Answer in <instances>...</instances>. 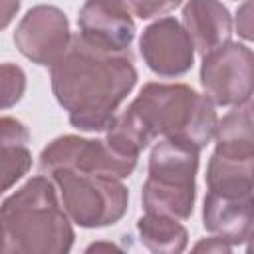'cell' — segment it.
I'll return each instance as SVG.
<instances>
[{"mask_svg":"<svg viewBox=\"0 0 254 254\" xmlns=\"http://www.w3.org/2000/svg\"><path fill=\"white\" fill-rule=\"evenodd\" d=\"M129 10H133L135 16L141 20H151L157 16H163L183 4V0H125Z\"/></svg>","mask_w":254,"mask_h":254,"instance_id":"cell-18","label":"cell"},{"mask_svg":"<svg viewBox=\"0 0 254 254\" xmlns=\"http://www.w3.org/2000/svg\"><path fill=\"white\" fill-rule=\"evenodd\" d=\"M52 91L69 123L87 133L105 131L133 91L137 69L131 52H107L71 36L67 50L50 65Z\"/></svg>","mask_w":254,"mask_h":254,"instance_id":"cell-1","label":"cell"},{"mask_svg":"<svg viewBox=\"0 0 254 254\" xmlns=\"http://www.w3.org/2000/svg\"><path fill=\"white\" fill-rule=\"evenodd\" d=\"M254 155H228L214 151L206 167L208 192L220 196H252Z\"/></svg>","mask_w":254,"mask_h":254,"instance_id":"cell-14","label":"cell"},{"mask_svg":"<svg viewBox=\"0 0 254 254\" xmlns=\"http://www.w3.org/2000/svg\"><path fill=\"white\" fill-rule=\"evenodd\" d=\"M20 10V0H0V32L10 26Z\"/></svg>","mask_w":254,"mask_h":254,"instance_id":"cell-20","label":"cell"},{"mask_svg":"<svg viewBox=\"0 0 254 254\" xmlns=\"http://www.w3.org/2000/svg\"><path fill=\"white\" fill-rule=\"evenodd\" d=\"M252 196H220L206 192L202 224L210 234L226 240L228 244H242L252 234Z\"/></svg>","mask_w":254,"mask_h":254,"instance_id":"cell-11","label":"cell"},{"mask_svg":"<svg viewBox=\"0 0 254 254\" xmlns=\"http://www.w3.org/2000/svg\"><path fill=\"white\" fill-rule=\"evenodd\" d=\"M137 167V157L115 151L107 141L64 135L54 139L40 153V173L50 175L58 169L109 175L117 179L129 177Z\"/></svg>","mask_w":254,"mask_h":254,"instance_id":"cell-6","label":"cell"},{"mask_svg":"<svg viewBox=\"0 0 254 254\" xmlns=\"http://www.w3.org/2000/svg\"><path fill=\"white\" fill-rule=\"evenodd\" d=\"M139 50L147 67L161 77H179L194 64V46L175 18H161L147 26Z\"/></svg>","mask_w":254,"mask_h":254,"instance_id":"cell-9","label":"cell"},{"mask_svg":"<svg viewBox=\"0 0 254 254\" xmlns=\"http://www.w3.org/2000/svg\"><path fill=\"white\" fill-rule=\"evenodd\" d=\"M216 149L228 155H254V139H252V105L250 101L234 105L218 123L214 131Z\"/></svg>","mask_w":254,"mask_h":254,"instance_id":"cell-15","label":"cell"},{"mask_svg":"<svg viewBox=\"0 0 254 254\" xmlns=\"http://www.w3.org/2000/svg\"><path fill=\"white\" fill-rule=\"evenodd\" d=\"M198 149L171 139H161L149 155V177L141 200L145 212L187 220L196 198Z\"/></svg>","mask_w":254,"mask_h":254,"instance_id":"cell-4","label":"cell"},{"mask_svg":"<svg viewBox=\"0 0 254 254\" xmlns=\"http://www.w3.org/2000/svg\"><path fill=\"white\" fill-rule=\"evenodd\" d=\"M32 167L30 131L16 117H0V196Z\"/></svg>","mask_w":254,"mask_h":254,"instance_id":"cell-13","label":"cell"},{"mask_svg":"<svg viewBox=\"0 0 254 254\" xmlns=\"http://www.w3.org/2000/svg\"><path fill=\"white\" fill-rule=\"evenodd\" d=\"M99 248H107V250H117L113 244H91L89 248H87V252H91V250H99Z\"/></svg>","mask_w":254,"mask_h":254,"instance_id":"cell-22","label":"cell"},{"mask_svg":"<svg viewBox=\"0 0 254 254\" xmlns=\"http://www.w3.org/2000/svg\"><path fill=\"white\" fill-rule=\"evenodd\" d=\"M26 91V73L16 64H0V111L14 107Z\"/></svg>","mask_w":254,"mask_h":254,"instance_id":"cell-17","label":"cell"},{"mask_svg":"<svg viewBox=\"0 0 254 254\" xmlns=\"http://www.w3.org/2000/svg\"><path fill=\"white\" fill-rule=\"evenodd\" d=\"M183 28L189 34L194 52L206 56L230 42L232 18L226 6L218 0H187L183 6Z\"/></svg>","mask_w":254,"mask_h":254,"instance_id":"cell-12","label":"cell"},{"mask_svg":"<svg viewBox=\"0 0 254 254\" xmlns=\"http://www.w3.org/2000/svg\"><path fill=\"white\" fill-rule=\"evenodd\" d=\"M0 228L2 252L64 254L75 238L48 175L32 177L0 204Z\"/></svg>","mask_w":254,"mask_h":254,"instance_id":"cell-3","label":"cell"},{"mask_svg":"<svg viewBox=\"0 0 254 254\" xmlns=\"http://www.w3.org/2000/svg\"><path fill=\"white\" fill-rule=\"evenodd\" d=\"M236 30L244 40L252 38V26H250V0L244 2V6L238 10V18H236Z\"/></svg>","mask_w":254,"mask_h":254,"instance_id":"cell-21","label":"cell"},{"mask_svg":"<svg viewBox=\"0 0 254 254\" xmlns=\"http://www.w3.org/2000/svg\"><path fill=\"white\" fill-rule=\"evenodd\" d=\"M77 24L87 44L107 52H129L137 32L125 0H85Z\"/></svg>","mask_w":254,"mask_h":254,"instance_id":"cell-10","label":"cell"},{"mask_svg":"<svg viewBox=\"0 0 254 254\" xmlns=\"http://www.w3.org/2000/svg\"><path fill=\"white\" fill-rule=\"evenodd\" d=\"M232 250V244H228L226 240L218 238V236H210L206 240H200L198 244H194V252H216V254H226Z\"/></svg>","mask_w":254,"mask_h":254,"instance_id":"cell-19","label":"cell"},{"mask_svg":"<svg viewBox=\"0 0 254 254\" xmlns=\"http://www.w3.org/2000/svg\"><path fill=\"white\" fill-rule=\"evenodd\" d=\"M137 232L139 240L145 248L151 252H163V254H177L187 248V228L171 216L145 212L137 220Z\"/></svg>","mask_w":254,"mask_h":254,"instance_id":"cell-16","label":"cell"},{"mask_svg":"<svg viewBox=\"0 0 254 254\" xmlns=\"http://www.w3.org/2000/svg\"><path fill=\"white\" fill-rule=\"evenodd\" d=\"M71 42L67 16L48 4L26 12L14 32V44L22 56L38 65L56 64Z\"/></svg>","mask_w":254,"mask_h":254,"instance_id":"cell-8","label":"cell"},{"mask_svg":"<svg viewBox=\"0 0 254 254\" xmlns=\"http://www.w3.org/2000/svg\"><path fill=\"white\" fill-rule=\"evenodd\" d=\"M216 111L206 95L185 83H147L131 105L111 119L105 141L119 153L137 157L163 137L202 151L216 131Z\"/></svg>","mask_w":254,"mask_h":254,"instance_id":"cell-2","label":"cell"},{"mask_svg":"<svg viewBox=\"0 0 254 254\" xmlns=\"http://www.w3.org/2000/svg\"><path fill=\"white\" fill-rule=\"evenodd\" d=\"M60 190L62 206L81 228H101L123 218L129 190L117 177L58 169L48 175Z\"/></svg>","mask_w":254,"mask_h":254,"instance_id":"cell-5","label":"cell"},{"mask_svg":"<svg viewBox=\"0 0 254 254\" xmlns=\"http://www.w3.org/2000/svg\"><path fill=\"white\" fill-rule=\"evenodd\" d=\"M0 252H2V228H0Z\"/></svg>","mask_w":254,"mask_h":254,"instance_id":"cell-23","label":"cell"},{"mask_svg":"<svg viewBox=\"0 0 254 254\" xmlns=\"http://www.w3.org/2000/svg\"><path fill=\"white\" fill-rule=\"evenodd\" d=\"M200 85L212 105H240L252 95V52L238 42H226L202 56Z\"/></svg>","mask_w":254,"mask_h":254,"instance_id":"cell-7","label":"cell"}]
</instances>
